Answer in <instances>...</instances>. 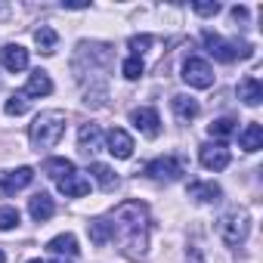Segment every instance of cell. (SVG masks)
Listing matches in <instances>:
<instances>
[{
    "instance_id": "obj_29",
    "label": "cell",
    "mask_w": 263,
    "mask_h": 263,
    "mask_svg": "<svg viewBox=\"0 0 263 263\" xmlns=\"http://www.w3.org/2000/svg\"><path fill=\"white\" fill-rule=\"evenodd\" d=\"M149 47H152V34H137V37H130V50H134V56H143Z\"/></svg>"
},
{
    "instance_id": "obj_25",
    "label": "cell",
    "mask_w": 263,
    "mask_h": 263,
    "mask_svg": "<svg viewBox=\"0 0 263 263\" xmlns=\"http://www.w3.org/2000/svg\"><path fill=\"white\" fill-rule=\"evenodd\" d=\"M208 134L217 137V140H226V137L235 134V121H232V118H217V121L208 124Z\"/></svg>"
},
{
    "instance_id": "obj_22",
    "label": "cell",
    "mask_w": 263,
    "mask_h": 263,
    "mask_svg": "<svg viewBox=\"0 0 263 263\" xmlns=\"http://www.w3.org/2000/svg\"><path fill=\"white\" fill-rule=\"evenodd\" d=\"M189 198H195V201H220L223 189L217 183H189Z\"/></svg>"
},
{
    "instance_id": "obj_15",
    "label": "cell",
    "mask_w": 263,
    "mask_h": 263,
    "mask_svg": "<svg viewBox=\"0 0 263 263\" xmlns=\"http://www.w3.org/2000/svg\"><path fill=\"white\" fill-rule=\"evenodd\" d=\"M171 108H174L177 121H183V124H189V121L198 118V102H195L192 96H186V93H177V96L171 99Z\"/></svg>"
},
{
    "instance_id": "obj_27",
    "label": "cell",
    "mask_w": 263,
    "mask_h": 263,
    "mask_svg": "<svg viewBox=\"0 0 263 263\" xmlns=\"http://www.w3.org/2000/svg\"><path fill=\"white\" fill-rule=\"evenodd\" d=\"M19 211L16 208H10V204H4L0 208V232H10V229H16L19 226Z\"/></svg>"
},
{
    "instance_id": "obj_14",
    "label": "cell",
    "mask_w": 263,
    "mask_h": 263,
    "mask_svg": "<svg viewBox=\"0 0 263 263\" xmlns=\"http://www.w3.org/2000/svg\"><path fill=\"white\" fill-rule=\"evenodd\" d=\"M28 214H31L37 223H47V220L56 214V204H53V198H50L47 192H37V195L28 198Z\"/></svg>"
},
{
    "instance_id": "obj_19",
    "label": "cell",
    "mask_w": 263,
    "mask_h": 263,
    "mask_svg": "<svg viewBox=\"0 0 263 263\" xmlns=\"http://www.w3.org/2000/svg\"><path fill=\"white\" fill-rule=\"evenodd\" d=\"M50 254H59V257H78V238L71 235V232H62V235H56V238H50Z\"/></svg>"
},
{
    "instance_id": "obj_7",
    "label": "cell",
    "mask_w": 263,
    "mask_h": 263,
    "mask_svg": "<svg viewBox=\"0 0 263 263\" xmlns=\"http://www.w3.org/2000/svg\"><path fill=\"white\" fill-rule=\"evenodd\" d=\"M198 161L208 171H226L229 167V149L223 143H204L198 149Z\"/></svg>"
},
{
    "instance_id": "obj_21",
    "label": "cell",
    "mask_w": 263,
    "mask_h": 263,
    "mask_svg": "<svg viewBox=\"0 0 263 263\" xmlns=\"http://www.w3.org/2000/svg\"><path fill=\"white\" fill-rule=\"evenodd\" d=\"M90 177L99 183V189H102V192H115V186H118V177H115V171H111L108 164L93 161V164H90Z\"/></svg>"
},
{
    "instance_id": "obj_23",
    "label": "cell",
    "mask_w": 263,
    "mask_h": 263,
    "mask_svg": "<svg viewBox=\"0 0 263 263\" xmlns=\"http://www.w3.org/2000/svg\"><path fill=\"white\" fill-rule=\"evenodd\" d=\"M34 44L41 47V53H56V44H59V34H56V28H50V25H41L37 31H34Z\"/></svg>"
},
{
    "instance_id": "obj_2",
    "label": "cell",
    "mask_w": 263,
    "mask_h": 263,
    "mask_svg": "<svg viewBox=\"0 0 263 263\" xmlns=\"http://www.w3.org/2000/svg\"><path fill=\"white\" fill-rule=\"evenodd\" d=\"M65 134V111L59 108H50V111H41L28 130V137H31V146L41 152V149H53Z\"/></svg>"
},
{
    "instance_id": "obj_24",
    "label": "cell",
    "mask_w": 263,
    "mask_h": 263,
    "mask_svg": "<svg viewBox=\"0 0 263 263\" xmlns=\"http://www.w3.org/2000/svg\"><path fill=\"white\" fill-rule=\"evenodd\" d=\"M74 171V164L68 161V158H47L44 161V174L50 177V180H62V177H68Z\"/></svg>"
},
{
    "instance_id": "obj_9",
    "label": "cell",
    "mask_w": 263,
    "mask_h": 263,
    "mask_svg": "<svg viewBox=\"0 0 263 263\" xmlns=\"http://www.w3.org/2000/svg\"><path fill=\"white\" fill-rule=\"evenodd\" d=\"M105 146H108V152L115 155V158H130L134 155V137L127 134V130H121V127H111L108 134H105Z\"/></svg>"
},
{
    "instance_id": "obj_30",
    "label": "cell",
    "mask_w": 263,
    "mask_h": 263,
    "mask_svg": "<svg viewBox=\"0 0 263 263\" xmlns=\"http://www.w3.org/2000/svg\"><path fill=\"white\" fill-rule=\"evenodd\" d=\"M192 10L198 16H217L220 13V4H217V0H214V4H192Z\"/></svg>"
},
{
    "instance_id": "obj_33",
    "label": "cell",
    "mask_w": 263,
    "mask_h": 263,
    "mask_svg": "<svg viewBox=\"0 0 263 263\" xmlns=\"http://www.w3.org/2000/svg\"><path fill=\"white\" fill-rule=\"evenodd\" d=\"M10 16V7H0V19H7Z\"/></svg>"
},
{
    "instance_id": "obj_26",
    "label": "cell",
    "mask_w": 263,
    "mask_h": 263,
    "mask_svg": "<svg viewBox=\"0 0 263 263\" xmlns=\"http://www.w3.org/2000/svg\"><path fill=\"white\" fill-rule=\"evenodd\" d=\"M143 71H146V65H143V59H140V56H127V59H124V65H121V74H124L127 81H137Z\"/></svg>"
},
{
    "instance_id": "obj_32",
    "label": "cell",
    "mask_w": 263,
    "mask_h": 263,
    "mask_svg": "<svg viewBox=\"0 0 263 263\" xmlns=\"http://www.w3.org/2000/svg\"><path fill=\"white\" fill-rule=\"evenodd\" d=\"M53 263H71V257H59V254H53Z\"/></svg>"
},
{
    "instance_id": "obj_1",
    "label": "cell",
    "mask_w": 263,
    "mask_h": 263,
    "mask_svg": "<svg viewBox=\"0 0 263 263\" xmlns=\"http://www.w3.org/2000/svg\"><path fill=\"white\" fill-rule=\"evenodd\" d=\"M111 229L127 257H143L149 248V208L143 201H124L111 214Z\"/></svg>"
},
{
    "instance_id": "obj_5",
    "label": "cell",
    "mask_w": 263,
    "mask_h": 263,
    "mask_svg": "<svg viewBox=\"0 0 263 263\" xmlns=\"http://www.w3.org/2000/svg\"><path fill=\"white\" fill-rule=\"evenodd\" d=\"M183 174H186V161L177 158V155H161V158H155V161L146 164V177H152V180H167V183H174V180H180Z\"/></svg>"
},
{
    "instance_id": "obj_28",
    "label": "cell",
    "mask_w": 263,
    "mask_h": 263,
    "mask_svg": "<svg viewBox=\"0 0 263 263\" xmlns=\"http://www.w3.org/2000/svg\"><path fill=\"white\" fill-rule=\"evenodd\" d=\"M4 111H7V115H25V111H28V96H25V93H13V96L7 99Z\"/></svg>"
},
{
    "instance_id": "obj_11",
    "label": "cell",
    "mask_w": 263,
    "mask_h": 263,
    "mask_svg": "<svg viewBox=\"0 0 263 263\" xmlns=\"http://www.w3.org/2000/svg\"><path fill=\"white\" fill-rule=\"evenodd\" d=\"M0 65H4L7 71H25L28 68V50L22 44H7L4 50H0Z\"/></svg>"
},
{
    "instance_id": "obj_13",
    "label": "cell",
    "mask_w": 263,
    "mask_h": 263,
    "mask_svg": "<svg viewBox=\"0 0 263 263\" xmlns=\"http://www.w3.org/2000/svg\"><path fill=\"white\" fill-rule=\"evenodd\" d=\"M238 99L245 102V105H260L263 102V84H260V78H254V74H245L241 81H238Z\"/></svg>"
},
{
    "instance_id": "obj_18",
    "label": "cell",
    "mask_w": 263,
    "mask_h": 263,
    "mask_svg": "<svg viewBox=\"0 0 263 263\" xmlns=\"http://www.w3.org/2000/svg\"><path fill=\"white\" fill-rule=\"evenodd\" d=\"M238 146L245 149V152H257V149H263V127L257 124V121H251L241 134H238Z\"/></svg>"
},
{
    "instance_id": "obj_16",
    "label": "cell",
    "mask_w": 263,
    "mask_h": 263,
    "mask_svg": "<svg viewBox=\"0 0 263 263\" xmlns=\"http://www.w3.org/2000/svg\"><path fill=\"white\" fill-rule=\"evenodd\" d=\"M25 96H50L53 93V81H50V74L47 71H31L28 74V84H25V90H22Z\"/></svg>"
},
{
    "instance_id": "obj_17",
    "label": "cell",
    "mask_w": 263,
    "mask_h": 263,
    "mask_svg": "<svg viewBox=\"0 0 263 263\" xmlns=\"http://www.w3.org/2000/svg\"><path fill=\"white\" fill-rule=\"evenodd\" d=\"M87 235H90V241H93V245H108V241L115 238L111 220H105V217L90 220V223H87Z\"/></svg>"
},
{
    "instance_id": "obj_12",
    "label": "cell",
    "mask_w": 263,
    "mask_h": 263,
    "mask_svg": "<svg viewBox=\"0 0 263 263\" xmlns=\"http://www.w3.org/2000/svg\"><path fill=\"white\" fill-rule=\"evenodd\" d=\"M56 186H59V192H62L65 198H81V195L90 192V180H87L84 174H78V171H71L68 177L56 180Z\"/></svg>"
},
{
    "instance_id": "obj_4",
    "label": "cell",
    "mask_w": 263,
    "mask_h": 263,
    "mask_svg": "<svg viewBox=\"0 0 263 263\" xmlns=\"http://www.w3.org/2000/svg\"><path fill=\"white\" fill-rule=\"evenodd\" d=\"M201 37H204L208 53H211L217 62H235V59L254 56V47H251V44H235V41H226V37H220V34H214V31H204Z\"/></svg>"
},
{
    "instance_id": "obj_3",
    "label": "cell",
    "mask_w": 263,
    "mask_h": 263,
    "mask_svg": "<svg viewBox=\"0 0 263 263\" xmlns=\"http://www.w3.org/2000/svg\"><path fill=\"white\" fill-rule=\"evenodd\" d=\"M217 232H220V238H223L229 248L245 245V238H248V232H251V214H248L245 208L226 211V214L217 220Z\"/></svg>"
},
{
    "instance_id": "obj_8",
    "label": "cell",
    "mask_w": 263,
    "mask_h": 263,
    "mask_svg": "<svg viewBox=\"0 0 263 263\" xmlns=\"http://www.w3.org/2000/svg\"><path fill=\"white\" fill-rule=\"evenodd\" d=\"M130 121H134V127L140 130V134H146V137H158L161 134V118H158V111L152 105L134 108L130 111Z\"/></svg>"
},
{
    "instance_id": "obj_35",
    "label": "cell",
    "mask_w": 263,
    "mask_h": 263,
    "mask_svg": "<svg viewBox=\"0 0 263 263\" xmlns=\"http://www.w3.org/2000/svg\"><path fill=\"white\" fill-rule=\"evenodd\" d=\"M28 263H41V260H28Z\"/></svg>"
},
{
    "instance_id": "obj_10",
    "label": "cell",
    "mask_w": 263,
    "mask_h": 263,
    "mask_svg": "<svg viewBox=\"0 0 263 263\" xmlns=\"http://www.w3.org/2000/svg\"><path fill=\"white\" fill-rule=\"evenodd\" d=\"M31 180H34V171H31V167H16V171H7L4 177H0V192H4V195H16L19 189L31 186Z\"/></svg>"
},
{
    "instance_id": "obj_6",
    "label": "cell",
    "mask_w": 263,
    "mask_h": 263,
    "mask_svg": "<svg viewBox=\"0 0 263 263\" xmlns=\"http://www.w3.org/2000/svg\"><path fill=\"white\" fill-rule=\"evenodd\" d=\"M183 81H186L189 87H195V90H208V87H214V68H211L204 59L189 56V59L183 62Z\"/></svg>"
},
{
    "instance_id": "obj_20",
    "label": "cell",
    "mask_w": 263,
    "mask_h": 263,
    "mask_svg": "<svg viewBox=\"0 0 263 263\" xmlns=\"http://www.w3.org/2000/svg\"><path fill=\"white\" fill-rule=\"evenodd\" d=\"M78 146H81L84 155L99 152V127H96V124H84V127L78 130Z\"/></svg>"
},
{
    "instance_id": "obj_31",
    "label": "cell",
    "mask_w": 263,
    "mask_h": 263,
    "mask_svg": "<svg viewBox=\"0 0 263 263\" xmlns=\"http://www.w3.org/2000/svg\"><path fill=\"white\" fill-rule=\"evenodd\" d=\"M232 19H235V22H245V19H248V10H245V7H232Z\"/></svg>"
},
{
    "instance_id": "obj_34",
    "label": "cell",
    "mask_w": 263,
    "mask_h": 263,
    "mask_svg": "<svg viewBox=\"0 0 263 263\" xmlns=\"http://www.w3.org/2000/svg\"><path fill=\"white\" fill-rule=\"evenodd\" d=\"M0 263H7V254H4V251H0Z\"/></svg>"
}]
</instances>
